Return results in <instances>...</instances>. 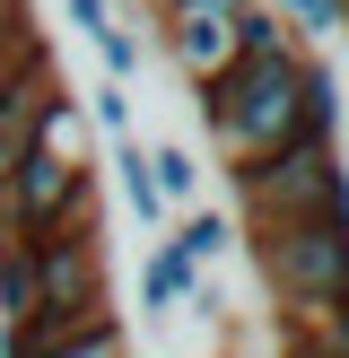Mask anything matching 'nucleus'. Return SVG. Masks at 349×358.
<instances>
[{
	"mask_svg": "<svg viewBox=\"0 0 349 358\" xmlns=\"http://www.w3.org/2000/svg\"><path fill=\"white\" fill-rule=\"evenodd\" d=\"M17 324H35V254L0 227V332H17Z\"/></svg>",
	"mask_w": 349,
	"mask_h": 358,
	"instance_id": "nucleus-9",
	"label": "nucleus"
},
{
	"mask_svg": "<svg viewBox=\"0 0 349 358\" xmlns=\"http://www.w3.org/2000/svg\"><path fill=\"white\" fill-rule=\"evenodd\" d=\"M114 184H122V210L140 219V236H166V219H174V210L157 201V175H149V149H140V131H131V140H114Z\"/></svg>",
	"mask_w": 349,
	"mask_h": 358,
	"instance_id": "nucleus-7",
	"label": "nucleus"
},
{
	"mask_svg": "<svg viewBox=\"0 0 349 358\" xmlns=\"http://www.w3.org/2000/svg\"><path fill=\"white\" fill-rule=\"evenodd\" d=\"M35 62H52L44 35H35V9L27 0H0V87H9L17 70H35Z\"/></svg>",
	"mask_w": 349,
	"mask_h": 358,
	"instance_id": "nucleus-10",
	"label": "nucleus"
},
{
	"mask_svg": "<svg viewBox=\"0 0 349 358\" xmlns=\"http://www.w3.org/2000/svg\"><path fill=\"white\" fill-rule=\"evenodd\" d=\"M253 254H262V280H271V297H279V306H288L306 332H323V324H332V306L349 297V236H341V227H323V219L262 227V236H253Z\"/></svg>",
	"mask_w": 349,
	"mask_h": 358,
	"instance_id": "nucleus-2",
	"label": "nucleus"
},
{
	"mask_svg": "<svg viewBox=\"0 0 349 358\" xmlns=\"http://www.w3.org/2000/svg\"><path fill=\"white\" fill-rule=\"evenodd\" d=\"M61 17H70L79 35H87V44H96V35L114 27V0H61Z\"/></svg>",
	"mask_w": 349,
	"mask_h": 358,
	"instance_id": "nucleus-18",
	"label": "nucleus"
},
{
	"mask_svg": "<svg viewBox=\"0 0 349 358\" xmlns=\"http://www.w3.org/2000/svg\"><path fill=\"white\" fill-rule=\"evenodd\" d=\"M157 245H166V254L184 262L192 280H209V271H218L227 254H236V219H227V210H209V201H201V210H174Z\"/></svg>",
	"mask_w": 349,
	"mask_h": 358,
	"instance_id": "nucleus-6",
	"label": "nucleus"
},
{
	"mask_svg": "<svg viewBox=\"0 0 349 358\" xmlns=\"http://www.w3.org/2000/svg\"><path fill=\"white\" fill-rule=\"evenodd\" d=\"M279 9V27L306 44V35H341V0H271Z\"/></svg>",
	"mask_w": 349,
	"mask_h": 358,
	"instance_id": "nucleus-17",
	"label": "nucleus"
},
{
	"mask_svg": "<svg viewBox=\"0 0 349 358\" xmlns=\"http://www.w3.org/2000/svg\"><path fill=\"white\" fill-rule=\"evenodd\" d=\"M0 175H9V149H0Z\"/></svg>",
	"mask_w": 349,
	"mask_h": 358,
	"instance_id": "nucleus-20",
	"label": "nucleus"
},
{
	"mask_svg": "<svg viewBox=\"0 0 349 358\" xmlns=\"http://www.w3.org/2000/svg\"><path fill=\"white\" fill-rule=\"evenodd\" d=\"M44 358H131V350H122V315H105V324H87V332H70V341H52Z\"/></svg>",
	"mask_w": 349,
	"mask_h": 358,
	"instance_id": "nucleus-16",
	"label": "nucleus"
},
{
	"mask_svg": "<svg viewBox=\"0 0 349 358\" xmlns=\"http://www.w3.org/2000/svg\"><path fill=\"white\" fill-rule=\"evenodd\" d=\"M79 140H87L79 96H52V105H44V122H35V149H44V157H79Z\"/></svg>",
	"mask_w": 349,
	"mask_h": 358,
	"instance_id": "nucleus-13",
	"label": "nucleus"
},
{
	"mask_svg": "<svg viewBox=\"0 0 349 358\" xmlns=\"http://www.w3.org/2000/svg\"><path fill=\"white\" fill-rule=\"evenodd\" d=\"M341 140H297V149H279V157H262V166H236V210H244V227H297V219H323V201H332V184H341Z\"/></svg>",
	"mask_w": 349,
	"mask_h": 358,
	"instance_id": "nucleus-3",
	"label": "nucleus"
},
{
	"mask_svg": "<svg viewBox=\"0 0 349 358\" xmlns=\"http://www.w3.org/2000/svg\"><path fill=\"white\" fill-rule=\"evenodd\" d=\"M96 62H105V79H114V87H131L140 62H149V44H140L131 27H105V35H96Z\"/></svg>",
	"mask_w": 349,
	"mask_h": 358,
	"instance_id": "nucleus-15",
	"label": "nucleus"
},
{
	"mask_svg": "<svg viewBox=\"0 0 349 358\" xmlns=\"http://www.w3.org/2000/svg\"><path fill=\"white\" fill-rule=\"evenodd\" d=\"M306 62H314V52H306ZM306 62L227 70V79L192 87L209 140H218V157H227V175H236V166H262V157H279V149L306 140Z\"/></svg>",
	"mask_w": 349,
	"mask_h": 358,
	"instance_id": "nucleus-1",
	"label": "nucleus"
},
{
	"mask_svg": "<svg viewBox=\"0 0 349 358\" xmlns=\"http://www.w3.org/2000/svg\"><path fill=\"white\" fill-rule=\"evenodd\" d=\"M279 62H306V44H297V35L279 27V9L262 0V9L236 17V70H279Z\"/></svg>",
	"mask_w": 349,
	"mask_h": 358,
	"instance_id": "nucleus-8",
	"label": "nucleus"
},
{
	"mask_svg": "<svg viewBox=\"0 0 349 358\" xmlns=\"http://www.w3.org/2000/svg\"><path fill=\"white\" fill-rule=\"evenodd\" d=\"M341 27H349V0H341Z\"/></svg>",
	"mask_w": 349,
	"mask_h": 358,
	"instance_id": "nucleus-21",
	"label": "nucleus"
},
{
	"mask_svg": "<svg viewBox=\"0 0 349 358\" xmlns=\"http://www.w3.org/2000/svg\"><path fill=\"white\" fill-rule=\"evenodd\" d=\"M184 9H218V17H244V9H262V0H184Z\"/></svg>",
	"mask_w": 349,
	"mask_h": 358,
	"instance_id": "nucleus-19",
	"label": "nucleus"
},
{
	"mask_svg": "<svg viewBox=\"0 0 349 358\" xmlns=\"http://www.w3.org/2000/svg\"><path fill=\"white\" fill-rule=\"evenodd\" d=\"M96 219V184H87V157H44L27 149L9 175H0V227L9 236H52V227H79Z\"/></svg>",
	"mask_w": 349,
	"mask_h": 358,
	"instance_id": "nucleus-4",
	"label": "nucleus"
},
{
	"mask_svg": "<svg viewBox=\"0 0 349 358\" xmlns=\"http://www.w3.org/2000/svg\"><path fill=\"white\" fill-rule=\"evenodd\" d=\"M149 175H157V201H166V210H201V157H192V149H174V140H166V149H149Z\"/></svg>",
	"mask_w": 349,
	"mask_h": 358,
	"instance_id": "nucleus-12",
	"label": "nucleus"
},
{
	"mask_svg": "<svg viewBox=\"0 0 349 358\" xmlns=\"http://www.w3.org/2000/svg\"><path fill=\"white\" fill-rule=\"evenodd\" d=\"M192 289H201V280H192V271H184V262H174V254H166V245H149V262H140V306H149V315H157V324H166V315H174V306H184V297H192Z\"/></svg>",
	"mask_w": 349,
	"mask_h": 358,
	"instance_id": "nucleus-11",
	"label": "nucleus"
},
{
	"mask_svg": "<svg viewBox=\"0 0 349 358\" xmlns=\"http://www.w3.org/2000/svg\"><path fill=\"white\" fill-rule=\"evenodd\" d=\"M166 52L184 62V79H192V87L227 79V70H236V17H218V9H184V0H166Z\"/></svg>",
	"mask_w": 349,
	"mask_h": 358,
	"instance_id": "nucleus-5",
	"label": "nucleus"
},
{
	"mask_svg": "<svg viewBox=\"0 0 349 358\" xmlns=\"http://www.w3.org/2000/svg\"><path fill=\"white\" fill-rule=\"evenodd\" d=\"M87 122H96L105 140H131V87H114V79H96L87 87V105H79Z\"/></svg>",
	"mask_w": 349,
	"mask_h": 358,
	"instance_id": "nucleus-14",
	"label": "nucleus"
}]
</instances>
